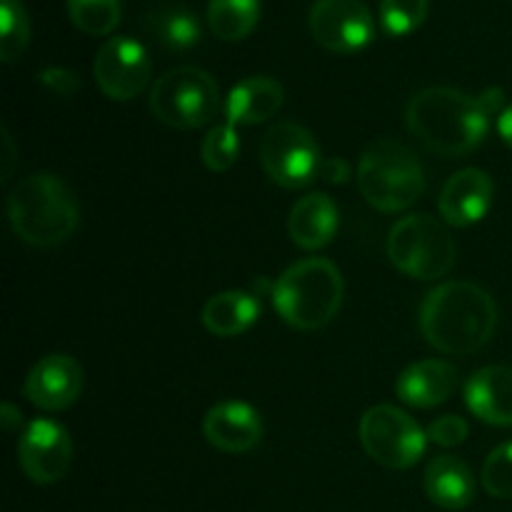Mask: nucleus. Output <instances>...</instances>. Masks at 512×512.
I'll list each match as a JSON object with an SVG mask.
<instances>
[{
  "label": "nucleus",
  "mask_w": 512,
  "mask_h": 512,
  "mask_svg": "<svg viewBox=\"0 0 512 512\" xmlns=\"http://www.w3.org/2000/svg\"><path fill=\"white\" fill-rule=\"evenodd\" d=\"M503 90L488 88L483 95H468L458 88H425L410 98L405 120L420 143L443 158L470 155L485 143L490 120L503 105Z\"/></svg>",
  "instance_id": "1"
},
{
  "label": "nucleus",
  "mask_w": 512,
  "mask_h": 512,
  "mask_svg": "<svg viewBox=\"0 0 512 512\" xmlns=\"http://www.w3.org/2000/svg\"><path fill=\"white\" fill-rule=\"evenodd\" d=\"M420 333L430 348L465 358L490 343L498 328V305L488 290L470 280H448L430 290L420 305Z\"/></svg>",
  "instance_id": "2"
},
{
  "label": "nucleus",
  "mask_w": 512,
  "mask_h": 512,
  "mask_svg": "<svg viewBox=\"0 0 512 512\" xmlns=\"http://www.w3.org/2000/svg\"><path fill=\"white\" fill-rule=\"evenodd\" d=\"M8 220L23 243L33 248H58L78 230L80 208L63 178L35 173L20 180L10 193Z\"/></svg>",
  "instance_id": "3"
},
{
  "label": "nucleus",
  "mask_w": 512,
  "mask_h": 512,
  "mask_svg": "<svg viewBox=\"0 0 512 512\" xmlns=\"http://www.w3.org/2000/svg\"><path fill=\"white\" fill-rule=\"evenodd\" d=\"M343 295V275L325 258L298 260L273 285V305L278 315L305 333L333 323L343 305Z\"/></svg>",
  "instance_id": "4"
},
{
  "label": "nucleus",
  "mask_w": 512,
  "mask_h": 512,
  "mask_svg": "<svg viewBox=\"0 0 512 512\" xmlns=\"http://www.w3.org/2000/svg\"><path fill=\"white\" fill-rule=\"evenodd\" d=\"M355 180L360 195L380 213L408 210L425 193L418 155L393 138H380L363 150Z\"/></svg>",
  "instance_id": "5"
},
{
  "label": "nucleus",
  "mask_w": 512,
  "mask_h": 512,
  "mask_svg": "<svg viewBox=\"0 0 512 512\" xmlns=\"http://www.w3.org/2000/svg\"><path fill=\"white\" fill-rule=\"evenodd\" d=\"M148 105L155 120L175 130L203 128L223 110L215 78L195 65H180L160 75L150 88Z\"/></svg>",
  "instance_id": "6"
},
{
  "label": "nucleus",
  "mask_w": 512,
  "mask_h": 512,
  "mask_svg": "<svg viewBox=\"0 0 512 512\" xmlns=\"http://www.w3.org/2000/svg\"><path fill=\"white\" fill-rule=\"evenodd\" d=\"M455 240L448 223L430 213L398 220L388 235V258L400 273L415 280H438L453 270Z\"/></svg>",
  "instance_id": "7"
},
{
  "label": "nucleus",
  "mask_w": 512,
  "mask_h": 512,
  "mask_svg": "<svg viewBox=\"0 0 512 512\" xmlns=\"http://www.w3.org/2000/svg\"><path fill=\"white\" fill-rule=\"evenodd\" d=\"M358 435L365 453L390 470L413 468L428 448V433L395 405H373L365 410Z\"/></svg>",
  "instance_id": "8"
},
{
  "label": "nucleus",
  "mask_w": 512,
  "mask_h": 512,
  "mask_svg": "<svg viewBox=\"0 0 512 512\" xmlns=\"http://www.w3.org/2000/svg\"><path fill=\"white\" fill-rule=\"evenodd\" d=\"M260 165L275 185L298 190L320 178L323 155L315 135L293 120L273 125L260 140Z\"/></svg>",
  "instance_id": "9"
},
{
  "label": "nucleus",
  "mask_w": 512,
  "mask_h": 512,
  "mask_svg": "<svg viewBox=\"0 0 512 512\" xmlns=\"http://www.w3.org/2000/svg\"><path fill=\"white\" fill-rule=\"evenodd\" d=\"M310 33L330 53H358L375 38V18L363 0H315Z\"/></svg>",
  "instance_id": "10"
},
{
  "label": "nucleus",
  "mask_w": 512,
  "mask_h": 512,
  "mask_svg": "<svg viewBox=\"0 0 512 512\" xmlns=\"http://www.w3.org/2000/svg\"><path fill=\"white\" fill-rule=\"evenodd\" d=\"M150 70H153V63H150L148 50L128 35L105 40L93 63L100 93L118 103H128L148 88Z\"/></svg>",
  "instance_id": "11"
},
{
  "label": "nucleus",
  "mask_w": 512,
  "mask_h": 512,
  "mask_svg": "<svg viewBox=\"0 0 512 512\" xmlns=\"http://www.w3.org/2000/svg\"><path fill=\"white\" fill-rule=\"evenodd\" d=\"M73 463V440L63 425L48 418L28 423L18 440V465L35 485H53L68 475Z\"/></svg>",
  "instance_id": "12"
},
{
  "label": "nucleus",
  "mask_w": 512,
  "mask_h": 512,
  "mask_svg": "<svg viewBox=\"0 0 512 512\" xmlns=\"http://www.w3.org/2000/svg\"><path fill=\"white\" fill-rule=\"evenodd\" d=\"M23 393L35 408L45 413H58V410L70 408L83 393V368L70 355H45L30 368Z\"/></svg>",
  "instance_id": "13"
},
{
  "label": "nucleus",
  "mask_w": 512,
  "mask_h": 512,
  "mask_svg": "<svg viewBox=\"0 0 512 512\" xmlns=\"http://www.w3.org/2000/svg\"><path fill=\"white\" fill-rule=\"evenodd\" d=\"M495 185L485 170L463 168L448 178L438 198L440 218L455 228L480 223L493 205Z\"/></svg>",
  "instance_id": "14"
},
{
  "label": "nucleus",
  "mask_w": 512,
  "mask_h": 512,
  "mask_svg": "<svg viewBox=\"0 0 512 512\" xmlns=\"http://www.w3.org/2000/svg\"><path fill=\"white\" fill-rule=\"evenodd\" d=\"M203 433L205 440L220 453H248L263 440V420L253 405L225 400L205 413Z\"/></svg>",
  "instance_id": "15"
},
{
  "label": "nucleus",
  "mask_w": 512,
  "mask_h": 512,
  "mask_svg": "<svg viewBox=\"0 0 512 512\" xmlns=\"http://www.w3.org/2000/svg\"><path fill=\"white\" fill-rule=\"evenodd\" d=\"M458 388V370L445 360H418L395 380V393L405 405L430 410L443 405Z\"/></svg>",
  "instance_id": "16"
},
{
  "label": "nucleus",
  "mask_w": 512,
  "mask_h": 512,
  "mask_svg": "<svg viewBox=\"0 0 512 512\" xmlns=\"http://www.w3.org/2000/svg\"><path fill=\"white\" fill-rule=\"evenodd\" d=\"M465 403L470 413L488 425H512V368L488 365L480 368L465 385Z\"/></svg>",
  "instance_id": "17"
},
{
  "label": "nucleus",
  "mask_w": 512,
  "mask_h": 512,
  "mask_svg": "<svg viewBox=\"0 0 512 512\" xmlns=\"http://www.w3.org/2000/svg\"><path fill=\"white\" fill-rule=\"evenodd\" d=\"M285 103V90L270 75L245 78L230 90L225 103V123L230 125H258L273 118Z\"/></svg>",
  "instance_id": "18"
},
{
  "label": "nucleus",
  "mask_w": 512,
  "mask_h": 512,
  "mask_svg": "<svg viewBox=\"0 0 512 512\" xmlns=\"http://www.w3.org/2000/svg\"><path fill=\"white\" fill-rule=\"evenodd\" d=\"M338 205L328 193H310L293 205L288 233L303 250H320L338 233Z\"/></svg>",
  "instance_id": "19"
},
{
  "label": "nucleus",
  "mask_w": 512,
  "mask_h": 512,
  "mask_svg": "<svg viewBox=\"0 0 512 512\" xmlns=\"http://www.w3.org/2000/svg\"><path fill=\"white\" fill-rule=\"evenodd\" d=\"M423 483L428 498L443 510H463L475 498L473 470L455 455H438L430 460Z\"/></svg>",
  "instance_id": "20"
},
{
  "label": "nucleus",
  "mask_w": 512,
  "mask_h": 512,
  "mask_svg": "<svg viewBox=\"0 0 512 512\" xmlns=\"http://www.w3.org/2000/svg\"><path fill=\"white\" fill-rule=\"evenodd\" d=\"M143 28L158 45L170 53H183L203 40V25L198 15L183 3H158L145 13Z\"/></svg>",
  "instance_id": "21"
},
{
  "label": "nucleus",
  "mask_w": 512,
  "mask_h": 512,
  "mask_svg": "<svg viewBox=\"0 0 512 512\" xmlns=\"http://www.w3.org/2000/svg\"><path fill=\"white\" fill-rule=\"evenodd\" d=\"M260 303L248 290H225V293L213 295L205 300L200 310L205 330L213 333L215 338H235L253 328L260 315Z\"/></svg>",
  "instance_id": "22"
},
{
  "label": "nucleus",
  "mask_w": 512,
  "mask_h": 512,
  "mask_svg": "<svg viewBox=\"0 0 512 512\" xmlns=\"http://www.w3.org/2000/svg\"><path fill=\"white\" fill-rule=\"evenodd\" d=\"M260 20V0H210L208 25L215 38L235 40L248 38Z\"/></svg>",
  "instance_id": "23"
},
{
  "label": "nucleus",
  "mask_w": 512,
  "mask_h": 512,
  "mask_svg": "<svg viewBox=\"0 0 512 512\" xmlns=\"http://www.w3.org/2000/svg\"><path fill=\"white\" fill-rule=\"evenodd\" d=\"M30 43V20L23 0H0V60L15 63Z\"/></svg>",
  "instance_id": "24"
},
{
  "label": "nucleus",
  "mask_w": 512,
  "mask_h": 512,
  "mask_svg": "<svg viewBox=\"0 0 512 512\" xmlns=\"http://www.w3.org/2000/svg\"><path fill=\"white\" fill-rule=\"evenodd\" d=\"M68 15L88 35H108L120 23V0H68Z\"/></svg>",
  "instance_id": "25"
},
{
  "label": "nucleus",
  "mask_w": 512,
  "mask_h": 512,
  "mask_svg": "<svg viewBox=\"0 0 512 512\" xmlns=\"http://www.w3.org/2000/svg\"><path fill=\"white\" fill-rule=\"evenodd\" d=\"M240 153V140L235 133V125L220 123L210 130L200 145V158H203L205 168L213 173H225L235 165Z\"/></svg>",
  "instance_id": "26"
},
{
  "label": "nucleus",
  "mask_w": 512,
  "mask_h": 512,
  "mask_svg": "<svg viewBox=\"0 0 512 512\" xmlns=\"http://www.w3.org/2000/svg\"><path fill=\"white\" fill-rule=\"evenodd\" d=\"M430 0H380V25L388 35H410L428 18Z\"/></svg>",
  "instance_id": "27"
},
{
  "label": "nucleus",
  "mask_w": 512,
  "mask_h": 512,
  "mask_svg": "<svg viewBox=\"0 0 512 512\" xmlns=\"http://www.w3.org/2000/svg\"><path fill=\"white\" fill-rule=\"evenodd\" d=\"M485 493L498 500H512V440L498 445L483 465Z\"/></svg>",
  "instance_id": "28"
},
{
  "label": "nucleus",
  "mask_w": 512,
  "mask_h": 512,
  "mask_svg": "<svg viewBox=\"0 0 512 512\" xmlns=\"http://www.w3.org/2000/svg\"><path fill=\"white\" fill-rule=\"evenodd\" d=\"M425 433H428L430 443L440 445V448H455V445L468 440L470 428L463 418H458V415H443V418L433 420Z\"/></svg>",
  "instance_id": "29"
},
{
  "label": "nucleus",
  "mask_w": 512,
  "mask_h": 512,
  "mask_svg": "<svg viewBox=\"0 0 512 512\" xmlns=\"http://www.w3.org/2000/svg\"><path fill=\"white\" fill-rule=\"evenodd\" d=\"M38 80L45 88L53 90L55 95H63V98H70L80 88V78L68 68H45L38 75Z\"/></svg>",
  "instance_id": "30"
},
{
  "label": "nucleus",
  "mask_w": 512,
  "mask_h": 512,
  "mask_svg": "<svg viewBox=\"0 0 512 512\" xmlns=\"http://www.w3.org/2000/svg\"><path fill=\"white\" fill-rule=\"evenodd\" d=\"M320 178L328 180V183H345V178H348V165L340 163V160H323Z\"/></svg>",
  "instance_id": "31"
},
{
  "label": "nucleus",
  "mask_w": 512,
  "mask_h": 512,
  "mask_svg": "<svg viewBox=\"0 0 512 512\" xmlns=\"http://www.w3.org/2000/svg\"><path fill=\"white\" fill-rule=\"evenodd\" d=\"M13 165H15V145H13V138H10L8 128H3V180L10 178Z\"/></svg>",
  "instance_id": "32"
},
{
  "label": "nucleus",
  "mask_w": 512,
  "mask_h": 512,
  "mask_svg": "<svg viewBox=\"0 0 512 512\" xmlns=\"http://www.w3.org/2000/svg\"><path fill=\"white\" fill-rule=\"evenodd\" d=\"M0 420H3V428L8 430V433H13V430H18L20 423H23V413H20L15 405L5 403L3 413H0Z\"/></svg>",
  "instance_id": "33"
},
{
  "label": "nucleus",
  "mask_w": 512,
  "mask_h": 512,
  "mask_svg": "<svg viewBox=\"0 0 512 512\" xmlns=\"http://www.w3.org/2000/svg\"><path fill=\"white\" fill-rule=\"evenodd\" d=\"M498 130H500V138H503L505 143H508L510 148H512V105H508V108H505L503 113H500Z\"/></svg>",
  "instance_id": "34"
}]
</instances>
